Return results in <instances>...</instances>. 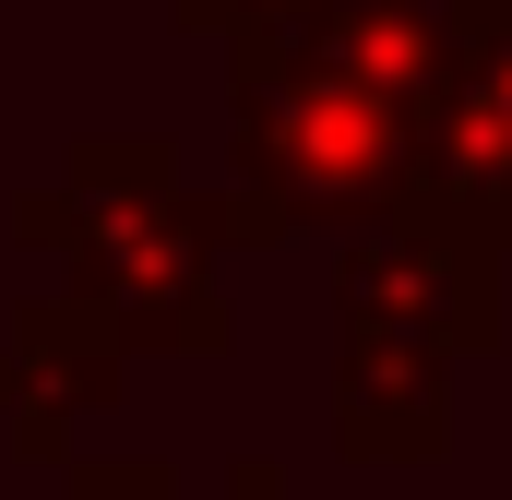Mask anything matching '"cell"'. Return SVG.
Here are the masks:
<instances>
[{
    "label": "cell",
    "mask_w": 512,
    "mask_h": 500,
    "mask_svg": "<svg viewBox=\"0 0 512 500\" xmlns=\"http://www.w3.org/2000/svg\"><path fill=\"white\" fill-rule=\"evenodd\" d=\"M12 239L60 262L48 298L108 322L120 358H227L239 346V310H227L239 215H227V191H191V167L155 131H84L12 203Z\"/></svg>",
    "instance_id": "1"
},
{
    "label": "cell",
    "mask_w": 512,
    "mask_h": 500,
    "mask_svg": "<svg viewBox=\"0 0 512 500\" xmlns=\"http://www.w3.org/2000/svg\"><path fill=\"white\" fill-rule=\"evenodd\" d=\"M417 108L382 96L370 72H346L322 36H251L227 48V215L239 250L298 239V227H382L393 203H417Z\"/></svg>",
    "instance_id": "2"
},
{
    "label": "cell",
    "mask_w": 512,
    "mask_h": 500,
    "mask_svg": "<svg viewBox=\"0 0 512 500\" xmlns=\"http://www.w3.org/2000/svg\"><path fill=\"white\" fill-rule=\"evenodd\" d=\"M334 334H393V346H429V358H501L512 334V262L477 227L429 215V203H393L382 227L334 250Z\"/></svg>",
    "instance_id": "3"
},
{
    "label": "cell",
    "mask_w": 512,
    "mask_h": 500,
    "mask_svg": "<svg viewBox=\"0 0 512 500\" xmlns=\"http://www.w3.org/2000/svg\"><path fill=\"white\" fill-rule=\"evenodd\" d=\"M417 203L512 262V0H453V84L417 131Z\"/></svg>",
    "instance_id": "4"
},
{
    "label": "cell",
    "mask_w": 512,
    "mask_h": 500,
    "mask_svg": "<svg viewBox=\"0 0 512 500\" xmlns=\"http://www.w3.org/2000/svg\"><path fill=\"white\" fill-rule=\"evenodd\" d=\"M131 393V358H120V334L108 322H84L72 298H24L12 322H0V441L24 453V465H72V429L84 417H108Z\"/></svg>",
    "instance_id": "5"
},
{
    "label": "cell",
    "mask_w": 512,
    "mask_h": 500,
    "mask_svg": "<svg viewBox=\"0 0 512 500\" xmlns=\"http://www.w3.org/2000/svg\"><path fill=\"white\" fill-rule=\"evenodd\" d=\"M334 453L346 465H441L453 453V358L334 334Z\"/></svg>",
    "instance_id": "6"
},
{
    "label": "cell",
    "mask_w": 512,
    "mask_h": 500,
    "mask_svg": "<svg viewBox=\"0 0 512 500\" xmlns=\"http://www.w3.org/2000/svg\"><path fill=\"white\" fill-rule=\"evenodd\" d=\"M48 500H179V465L167 453H72Z\"/></svg>",
    "instance_id": "7"
},
{
    "label": "cell",
    "mask_w": 512,
    "mask_h": 500,
    "mask_svg": "<svg viewBox=\"0 0 512 500\" xmlns=\"http://www.w3.org/2000/svg\"><path fill=\"white\" fill-rule=\"evenodd\" d=\"M191 36H227V48H251V36H286V24H310L322 0H167Z\"/></svg>",
    "instance_id": "8"
},
{
    "label": "cell",
    "mask_w": 512,
    "mask_h": 500,
    "mask_svg": "<svg viewBox=\"0 0 512 500\" xmlns=\"http://www.w3.org/2000/svg\"><path fill=\"white\" fill-rule=\"evenodd\" d=\"M227 500H286V465H274V453H239V465H227Z\"/></svg>",
    "instance_id": "9"
}]
</instances>
